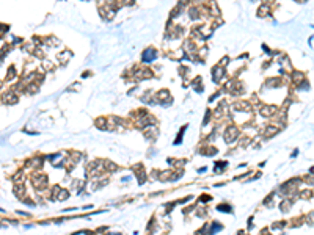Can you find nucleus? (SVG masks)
Returning <instances> with one entry per match:
<instances>
[{
  "mask_svg": "<svg viewBox=\"0 0 314 235\" xmlns=\"http://www.w3.org/2000/svg\"><path fill=\"white\" fill-rule=\"evenodd\" d=\"M306 223H308V224H314V211H311V213L308 215V218H306Z\"/></svg>",
  "mask_w": 314,
  "mask_h": 235,
  "instance_id": "1",
  "label": "nucleus"
},
{
  "mask_svg": "<svg viewBox=\"0 0 314 235\" xmlns=\"http://www.w3.org/2000/svg\"><path fill=\"white\" fill-rule=\"evenodd\" d=\"M313 196V191H305V193H302V197L303 199H306V197H311Z\"/></svg>",
  "mask_w": 314,
  "mask_h": 235,
  "instance_id": "2",
  "label": "nucleus"
}]
</instances>
